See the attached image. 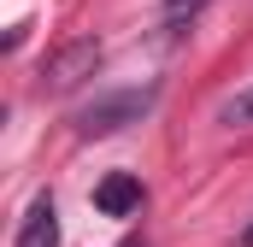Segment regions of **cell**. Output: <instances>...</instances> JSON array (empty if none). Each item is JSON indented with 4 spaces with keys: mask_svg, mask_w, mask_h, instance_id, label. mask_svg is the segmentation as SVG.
<instances>
[{
    "mask_svg": "<svg viewBox=\"0 0 253 247\" xmlns=\"http://www.w3.org/2000/svg\"><path fill=\"white\" fill-rule=\"evenodd\" d=\"M94 65H100V41H94V36H77V41H65L59 53L42 65V88L65 94V88H77L83 77H94Z\"/></svg>",
    "mask_w": 253,
    "mask_h": 247,
    "instance_id": "cell-2",
    "label": "cell"
},
{
    "mask_svg": "<svg viewBox=\"0 0 253 247\" xmlns=\"http://www.w3.org/2000/svg\"><path fill=\"white\" fill-rule=\"evenodd\" d=\"M141 177H129V171H106L100 183H94V206L106 212V218H129V212H141Z\"/></svg>",
    "mask_w": 253,
    "mask_h": 247,
    "instance_id": "cell-3",
    "label": "cell"
},
{
    "mask_svg": "<svg viewBox=\"0 0 253 247\" xmlns=\"http://www.w3.org/2000/svg\"><path fill=\"white\" fill-rule=\"evenodd\" d=\"M218 124H224V129H253V82L236 88V94L218 106Z\"/></svg>",
    "mask_w": 253,
    "mask_h": 247,
    "instance_id": "cell-5",
    "label": "cell"
},
{
    "mask_svg": "<svg viewBox=\"0 0 253 247\" xmlns=\"http://www.w3.org/2000/svg\"><path fill=\"white\" fill-rule=\"evenodd\" d=\"M124 247H141V242H124Z\"/></svg>",
    "mask_w": 253,
    "mask_h": 247,
    "instance_id": "cell-8",
    "label": "cell"
},
{
    "mask_svg": "<svg viewBox=\"0 0 253 247\" xmlns=\"http://www.w3.org/2000/svg\"><path fill=\"white\" fill-rule=\"evenodd\" d=\"M147 112H153V88H124V94H106V100L83 106L77 112V135H112L124 124H141Z\"/></svg>",
    "mask_w": 253,
    "mask_h": 247,
    "instance_id": "cell-1",
    "label": "cell"
},
{
    "mask_svg": "<svg viewBox=\"0 0 253 247\" xmlns=\"http://www.w3.org/2000/svg\"><path fill=\"white\" fill-rule=\"evenodd\" d=\"M18 247H59V206L53 194H36L24 224H18Z\"/></svg>",
    "mask_w": 253,
    "mask_h": 247,
    "instance_id": "cell-4",
    "label": "cell"
},
{
    "mask_svg": "<svg viewBox=\"0 0 253 247\" xmlns=\"http://www.w3.org/2000/svg\"><path fill=\"white\" fill-rule=\"evenodd\" d=\"M242 247H253V224H248V230H242Z\"/></svg>",
    "mask_w": 253,
    "mask_h": 247,
    "instance_id": "cell-7",
    "label": "cell"
},
{
    "mask_svg": "<svg viewBox=\"0 0 253 247\" xmlns=\"http://www.w3.org/2000/svg\"><path fill=\"white\" fill-rule=\"evenodd\" d=\"M200 6H206V0H165V24H171V30H183V18H194Z\"/></svg>",
    "mask_w": 253,
    "mask_h": 247,
    "instance_id": "cell-6",
    "label": "cell"
}]
</instances>
